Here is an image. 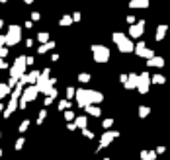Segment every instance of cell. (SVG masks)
Returning <instances> with one entry per match:
<instances>
[{
	"label": "cell",
	"instance_id": "obj_1",
	"mask_svg": "<svg viewBox=\"0 0 170 160\" xmlns=\"http://www.w3.org/2000/svg\"><path fill=\"white\" fill-rule=\"evenodd\" d=\"M113 41L117 43V47H119V51L121 53H131L133 49V41H129V39H125V35L123 33H115L113 35Z\"/></svg>",
	"mask_w": 170,
	"mask_h": 160
},
{
	"label": "cell",
	"instance_id": "obj_2",
	"mask_svg": "<svg viewBox=\"0 0 170 160\" xmlns=\"http://www.w3.org/2000/svg\"><path fill=\"white\" fill-rule=\"evenodd\" d=\"M92 51H94L96 63H106V61L109 59V49H108V47H100V45H94V47H92Z\"/></svg>",
	"mask_w": 170,
	"mask_h": 160
},
{
	"label": "cell",
	"instance_id": "obj_3",
	"mask_svg": "<svg viewBox=\"0 0 170 160\" xmlns=\"http://www.w3.org/2000/svg\"><path fill=\"white\" fill-rule=\"evenodd\" d=\"M4 41L8 43V45H16V43L20 41V28L18 25H12V28H10V31L4 37Z\"/></svg>",
	"mask_w": 170,
	"mask_h": 160
},
{
	"label": "cell",
	"instance_id": "obj_4",
	"mask_svg": "<svg viewBox=\"0 0 170 160\" xmlns=\"http://www.w3.org/2000/svg\"><path fill=\"white\" fill-rule=\"evenodd\" d=\"M24 65H26V59L24 57H20L18 61H16V65L12 66V78L18 80L20 76H24Z\"/></svg>",
	"mask_w": 170,
	"mask_h": 160
},
{
	"label": "cell",
	"instance_id": "obj_5",
	"mask_svg": "<svg viewBox=\"0 0 170 160\" xmlns=\"http://www.w3.org/2000/svg\"><path fill=\"white\" fill-rule=\"evenodd\" d=\"M35 88H37V92H47L49 88H51V80L47 78V72L43 76H39V80H37V84H35Z\"/></svg>",
	"mask_w": 170,
	"mask_h": 160
},
{
	"label": "cell",
	"instance_id": "obj_6",
	"mask_svg": "<svg viewBox=\"0 0 170 160\" xmlns=\"http://www.w3.org/2000/svg\"><path fill=\"white\" fill-rule=\"evenodd\" d=\"M74 96H76V102H78V105H80V108H86V105H90L88 90H78V92H74Z\"/></svg>",
	"mask_w": 170,
	"mask_h": 160
},
{
	"label": "cell",
	"instance_id": "obj_7",
	"mask_svg": "<svg viewBox=\"0 0 170 160\" xmlns=\"http://www.w3.org/2000/svg\"><path fill=\"white\" fill-rule=\"evenodd\" d=\"M35 98H37V88H35V86H29V88L24 92V96H22V102L28 104V102H33Z\"/></svg>",
	"mask_w": 170,
	"mask_h": 160
},
{
	"label": "cell",
	"instance_id": "obj_8",
	"mask_svg": "<svg viewBox=\"0 0 170 160\" xmlns=\"http://www.w3.org/2000/svg\"><path fill=\"white\" fill-rule=\"evenodd\" d=\"M135 53L141 55V57H147V59H151V57H152V51H151V49H147L143 43H139L137 47H135Z\"/></svg>",
	"mask_w": 170,
	"mask_h": 160
},
{
	"label": "cell",
	"instance_id": "obj_9",
	"mask_svg": "<svg viewBox=\"0 0 170 160\" xmlns=\"http://www.w3.org/2000/svg\"><path fill=\"white\" fill-rule=\"evenodd\" d=\"M115 137H117V133H115V131L106 133V135L102 137V139H100V146H108L109 143H112V139H115Z\"/></svg>",
	"mask_w": 170,
	"mask_h": 160
},
{
	"label": "cell",
	"instance_id": "obj_10",
	"mask_svg": "<svg viewBox=\"0 0 170 160\" xmlns=\"http://www.w3.org/2000/svg\"><path fill=\"white\" fill-rule=\"evenodd\" d=\"M129 33H131V37H139V35L143 33V22L139 25H133V28L129 29Z\"/></svg>",
	"mask_w": 170,
	"mask_h": 160
},
{
	"label": "cell",
	"instance_id": "obj_11",
	"mask_svg": "<svg viewBox=\"0 0 170 160\" xmlns=\"http://www.w3.org/2000/svg\"><path fill=\"white\" fill-rule=\"evenodd\" d=\"M164 65V59H161V57H151L149 59V66H162Z\"/></svg>",
	"mask_w": 170,
	"mask_h": 160
},
{
	"label": "cell",
	"instance_id": "obj_12",
	"mask_svg": "<svg viewBox=\"0 0 170 160\" xmlns=\"http://www.w3.org/2000/svg\"><path fill=\"white\" fill-rule=\"evenodd\" d=\"M88 100H90V104L102 102V94H100V92H88Z\"/></svg>",
	"mask_w": 170,
	"mask_h": 160
},
{
	"label": "cell",
	"instance_id": "obj_13",
	"mask_svg": "<svg viewBox=\"0 0 170 160\" xmlns=\"http://www.w3.org/2000/svg\"><path fill=\"white\" fill-rule=\"evenodd\" d=\"M16 105H18V100H16V98H12V100H10V105L4 109V115H6V117H8L10 113H12V111L16 109Z\"/></svg>",
	"mask_w": 170,
	"mask_h": 160
},
{
	"label": "cell",
	"instance_id": "obj_14",
	"mask_svg": "<svg viewBox=\"0 0 170 160\" xmlns=\"http://www.w3.org/2000/svg\"><path fill=\"white\" fill-rule=\"evenodd\" d=\"M129 78H131V80H125V88H135V86H137V78H139V76L137 74H131Z\"/></svg>",
	"mask_w": 170,
	"mask_h": 160
},
{
	"label": "cell",
	"instance_id": "obj_15",
	"mask_svg": "<svg viewBox=\"0 0 170 160\" xmlns=\"http://www.w3.org/2000/svg\"><path fill=\"white\" fill-rule=\"evenodd\" d=\"M86 125H88V121H86V117H78L74 121V127H80V129H86Z\"/></svg>",
	"mask_w": 170,
	"mask_h": 160
},
{
	"label": "cell",
	"instance_id": "obj_16",
	"mask_svg": "<svg viewBox=\"0 0 170 160\" xmlns=\"http://www.w3.org/2000/svg\"><path fill=\"white\" fill-rule=\"evenodd\" d=\"M131 6H135V8H143V6H149V0H133Z\"/></svg>",
	"mask_w": 170,
	"mask_h": 160
},
{
	"label": "cell",
	"instance_id": "obj_17",
	"mask_svg": "<svg viewBox=\"0 0 170 160\" xmlns=\"http://www.w3.org/2000/svg\"><path fill=\"white\" fill-rule=\"evenodd\" d=\"M10 94V86L8 84H0V98H4V96Z\"/></svg>",
	"mask_w": 170,
	"mask_h": 160
},
{
	"label": "cell",
	"instance_id": "obj_18",
	"mask_svg": "<svg viewBox=\"0 0 170 160\" xmlns=\"http://www.w3.org/2000/svg\"><path fill=\"white\" fill-rule=\"evenodd\" d=\"M86 111H88L90 115H96V117L100 115V109H98V108H94V105H86Z\"/></svg>",
	"mask_w": 170,
	"mask_h": 160
},
{
	"label": "cell",
	"instance_id": "obj_19",
	"mask_svg": "<svg viewBox=\"0 0 170 160\" xmlns=\"http://www.w3.org/2000/svg\"><path fill=\"white\" fill-rule=\"evenodd\" d=\"M164 33H166V28L161 25V28H158V33H156V41H161V39L164 37Z\"/></svg>",
	"mask_w": 170,
	"mask_h": 160
},
{
	"label": "cell",
	"instance_id": "obj_20",
	"mask_svg": "<svg viewBox=\"0 0 170 160\" xmlns=\"http://www.w3.org/2000/svg\"><path fill=\"white\" fill-rule=\"evenodd\" d=\"M55 45L53 43H47V45H43V47H39V53H45V51H49V49H53Z\"/></svg>",
	"mask_w": 170,
	"mask_h": 160
},
{
	"label": "cell",
	"instance_id": "obj_21",
	"mask_svg": "<svg viewBox=\"0 0 170 160\" xmlns=\"http://www.w3.org/2000/svg\"><path fill=\"white\" fill-rule=\"evenodd\" d=\"M152 80H155L156 84H162V82H164V76H161V74H156V76H152Z\"/></svg>",
	"mask_w": 170,
	"mask_h": 160
},
{
	"label": "cell",
	"instance_id": "obj_22",
	"mask_svg": "<svg viewBox=\"0 0 170 160\" xmlns=\"http://www.w3.org/2000/svg\"><path fill=\"white\" fill-rule=\"evenodd\" d=\"M78 80H80V82H88V80H90V74H80V76H78Z\"/></svg>",
	"mask_w": 170,
	"mask_h": 160
},
{
	"label": "cell",
	"instance_id": "obj_23",
	"mask_svg": "<svg viewBox=\"0 0 170 160\" xmlns=\"http://www.w3.org/2000/svg\"><path fill=\"white\" fill-rule=\"evenodd\" d=\"M147 113H149V108H141V111H139V115H141V117H145Z\"/></svg>",
	"mask_w": 170,
	"mask_h": 160
},
{
	"label": "cell",
	"instance_id": "obj_24",
	"mask_svg": "<svg viewBox=\"0 0 170 160\" xmlns=\"http://www.w3.org/2000/svg\"><path fill=\"white\" fill-rule=\"evenodd\" d=\"M104 127H106V129L112 127V119H106V121H104Z\"/></svg>",
	"mask_w": 170,
	"mask_h": 160
},
{
	"label": "cell",
	"instance_id": "obj_25",
	"mask_svg": "<svg viewBox=\"0 0 170 160\" xmlns=\"http://www.w3.org/2000/svg\"><path fill=\"white\" fill-rule=\"evenodd\" d=\"M39 41H47V33H39Z\"/></svg>",
	"mask_w": 170,
	"mask_h": 160
},
{
	"label": "cell",
	"instance_id": "obj_26",
	"mask_svg": "<svg viewBox=\"0 0 170 160\" xmlns=\"http://www.w3.org/2000/svg\"><path fill=\"white\" fill-rule=\"evenodd\" d=\"M66 96H69V98H72V96H74V90L69 88V90H66Z\"/></svg>",
	"mask_w": 170,
	"mask_h": 160
},
{
	"label": "cell",
	"instance_id": "obj_27",
	"mask_svg": "<svg viewBox=\"0 0 170 160\" xmlns=\"http://www.w3.org/2000/svg\"><path fill=\"white\" fill-rule=\"evenodd\" d=\"M26 129H28V121H24L22 125H20V131H26Z\"/></svg>",
	"mask_w": 170,
	"mask_h": 160
},
{
	"label": "cell",
	"instance_id": "obj_28",
	"mask_svg": "<svg viewBox=\"0 0 170 160\" xmlns=\"http://www.w3.org/2000/svg\"><path fill=\"white\" fill-rule=\"evenodd\" d=\"M22 145H24V139H20V141L16 143V148H22Z\"/></svg>",
	"mask_w": 170,
	"mask_h": 160
},
{
	"label": "cell",
	"instance_id": "obj_29",
	"mask_svg": "<svg viewBox=\"0 0 170 160\" xmlns=\"http://www.w3.org/2000/svg\"><path fill=\"white\" fill-rule=\"evenodd\" d=\"M69 22H71V18H63V20H61V24H63V25H66Z\"/></svg>",
	"mask_w": 170,
	"mask_h": 160
},
{
	"label": "cell",
	"instance_id": "obj_30",
	"mask_svg": "<svg viewBox=\"0 0 170 160\" xmlns=\"http://www.w3.org/2000/svg\"><path fill=\"white\" fill-rule=\"evenodd\" d=\"M65 117H66V119H72L74 115H72V111H66V113H65Z\"/></svg>",
	"mask_w": 170,
	"mask_h": 160
},
{
	"label": "cell",
	"instance_id": "obj_31",
	"mask_svg": "<svg viewBox=\"0 0 170 160\" xmlns=\"http://www.w3.org/2000/svg\"><path fill=\"white\" fill-rule=\"evenodd\" d=\"M6 66H8V65H6V63L2 61V59H0V68H6Z\"/></svg>",
	"mask_w": 170,
	"mask_h": 160
},
{
	"label": "cell",
	"instance_id": "obj_32",
	"mask_svg": "<svg viewBox=\"0 0 170 160\" xmlns=\"http://www.w3.org/2000/svg\"><path fill=\"white\" fill-rule=\"evenodd\" d=\"M2 43H4V37H2V35H0V45H2Z\"/></svg>",
	"mask_w": 170,
	"mask_h": 160
},
{
	"label": "cell",
	"instance_id": "obj_33",
	"mask_svg": "<svg viewBox=\"0 0 170 160\" xmlns=\"http://www.w3.org/2000/svg\"><path fill=\"white\" fill-rule=\"evenodd\" d=\"M26 2H33V0H26Z\"/></svg>",
	"mask_w": 170,
	"mask_h": 160
},
{
	"label": "cell",
	"instance_id": "obj_34",
	"mask_svg": "<svg viewBox=\"0 0 170 160\" xmlns=\"http://www.w3.org/2000/svg\"><path fill=\"white\" fill-rule=\"evenodd\" d=\"M0 109H4V108H2V105H0Z\"/></svg>",
	"mask_w": 170,
	"mask_h": 160
}]
</instances>
